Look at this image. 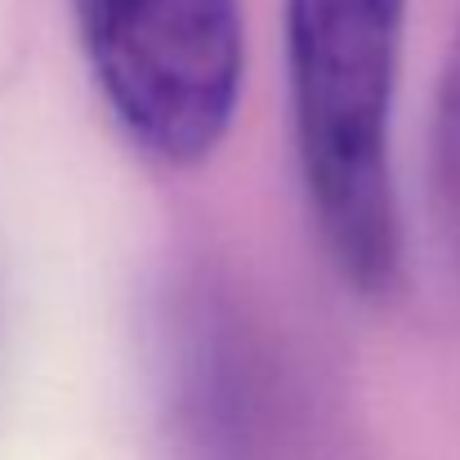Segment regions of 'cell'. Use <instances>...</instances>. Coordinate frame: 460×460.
Segmentation results:
<instances>
[{"label": "cell", "instance_id": "obj_1", "mask_svg": "<svg viewBox=\"0 0 460 460\" xmlns=\"http://www.w3.org/2000/svg\"><path fill=\"white\" fill-rule=\"evenodd\" d=\"M407 0H287L291 117L308 215L335 273L367 300L402 282L394 94Z\"/></svg>", "mask_w": 460, "mask_h": 460}, {"label": "cell", "instance_id": "obj_2", "mask_svg": "<svg viewBox=\"0 0 460 460\" xmlns=\"http://www.w3.org/2000/svg\"><path fill=\"white\" fill-rule=\"evenodd\" d=\"M90 76L121 135L188 170L233 126L246 31L237 0H72Z\"/></svg>", "mask_w": 460, "mask_h": 460}, {"label": "cell", "instance_id": "obj_3", "mask_svg": "<svg viewBox=\"0 0 460 460\" xmlns=\"http://www.w3.org/2000/svg\"><path fill=\"white\" fill-rule=\"evenodd\" d=\"M434 183L443 224L460 251V40L447 58L443 90H438V117H434Z\"/></svg>", "mask_w": 460, "mask_h": 460}]
</instances>
